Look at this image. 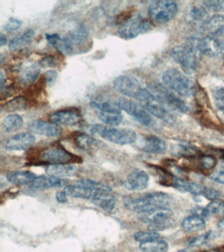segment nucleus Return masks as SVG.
<instances>
[{"label": "nucleus", "instance_id": "nucleus-1", "mask_svg": "<svg viewBox=\"0 0 224 252\" xmlns=\"http://www.w3.org/2000/svg\"><path fill=\"white\" fill-rule=\"evenodd\" d=\"M170 203H172V198L164 192H152L137 197L126 196L123 201L127 210L138 214H143L159 208H167Z\"/></svg>", "mask_w": 224, "mask_h": 252}, {"label": "nucleus", "instance_id": "nucleus-2", "mask_svg": "<svg viewBox=\"0 0 224 252\" xmlns=\"http://www.w3.org/2000/svg\"><path fill=\"white\" fill-rule=\"evenodd\" d=\"M91 135H98L102 139L117 145L133 144L136 141V133L129 128H114L99 124L89 125L87 127Z\"/></svg>", "mask_w": 224, "mask_h": 252}, {"label": "nucleus", "instance_id": "nucleus-3", "mask_svg": "<svg viewBox=\"0 0 224 252\" xmlns=\"http://www.w3.org/2000/svg\"><path fill=\"white\" fill-rule=\"evenodd\" d=\"M147 89L150 91L154 95V97L167 110L181 113L188 112L189 109L185 101L181 99V97L178 96L177 94L167 89L164 85H162V84L152 82L149 84Z\"/></svg>", "mask_w": 224, "mask_h": 252}, {"label": "nucleus", "instance_id": "nucleus-4", "mask_svg": "<svg viewBox=\"0 0 224 252\" xmlns=\"http://www.w3.org/2000/svg\"><path fill=\"white\" fill-rule=\"evenodd\" d=\"M163 85L180 97L190 96L193 91V85L191 80L176 68H169L162 75Z\"/></svg>", "mask_w": 224, "mask_h": 252}, {"label": "nucleus", "instance_id": "nucleus-5", "mask_svg": "<svg viewBox=\"0 0 224 252\" xmlns=\"http://www.w3.org/2000/svg\"><path fill=\"white\" fill-rule=\"evenodd\" d=\"M151 21L144 18L141 14H134L124 19L119 24L118 34L125 39H132L141 34L147 33L152 29Z\"/></svg>", "mask_w": 224, "mask_h": 252}, {"label": "nucleus", "instance_id": "nucleus-6", "mask_svg": "<svg viewBox=\"0 0 224 252\" xmlns=\"http://www.w3.org/2000/svg\"><path fill=\"white\" fill-rule=\"evenodd\" d=\"M136 100L140 102L141 106L152 116L163 120L164 122L172 124L175 121V117L172 113H169L165 107H163L155 97L153 94L148 89H142V91L138 94Z\"/></svg>", "mask_w": 224, "mask_h": 252}, {"label": "nucleus", "instance_id": "nucleus-7", "mask_svg": "<svg viewBox=\"0 0 224 252\" xmlns=\"http://www.w3.org/2000/svg\"><path fill=\"white\" fill-rule=\"evenodd\" d=\"M178 4L172 0H159L153 1L148 6V15L153 22L165 24L172 21L178 13Z\"/></svg>", "mask_w": 224, "mask_h": 252}, {"label": "nucleus", "instance_id": "nucleus-8", "mask_svg": "<svg viewBox=\"0 0 224 252\" xmlns=\"http://www.w3.org/2000/svg\"><path fill=\"white\" fill-rule=\"evenodd\" d=\"M170 56L182 67L185 73L191 75L193 73L198 65L199 55L189 46H177L170 50Z\"/></svg>", "mask_w": 224, "mask_h": 252}, {"label": "nucleus", "instance_id": "nucleus-9", "mask_svg": "<svg viewBox=\"0 0 224 252\" xmlns=\"http://www.w3.org/2000/svg\"><path fill=\"white\" fill-rule=\"evenodd\" d=\"M187 46L193 49L198 55L208 57H216L223 51V45L217 37L204 36V37H190Z\"/></svg>", "mask_w": 224, "mask_h": 252}, {"label": "nucleus", "instance_id": "nucleus-10", "mask_svg": "<svg viewBox=\"0 0 224 252\" xmlns=\"http://www.w3.org/2000/svg\"><path fill=\"white\" fill-rule=\"evenodd\" d=\"M173 211L168 208H159L138 215V220L149 225V229L155 232L168 226L167 221L172 218Z\"/></svg>", "mask_w": 224, "mask_h": 252}, {"label": "nucleus", "instance_id": "nucleus-11", "mask_svg": "<svg viewBox=\"0 0 224 252\" xmlns=\"http://www.w3.org/2000/svg\"><path fill=\"white\" fill-rule=\"evenodd\" d=\"M117 102H118L121 110L126 112L128 115H130L136 122L142 124L143 126H147V127L153 125L154 120L152 118V115L149 114L140 103H136L123 97L118 98Z\"/></svg>", "mask_w": 224, "mask_h": 252}, {"label": "nucleus", "instance_id": "nucleus-12", "mask_svg": "<svg viewBox=\"0 0 224 252\" xmlns=\"http://www.w3.org/2000/svg\"><path fill=\"white\" fill-rule=\"evenodd\" d=\"M39 159L49 164H67L76 161L78 157L68 152L62 146H53L40 153Z\"/></svg>", "mask_w": 224, "mask_h": 252}, {"label": "nucleus", "instance_id": "nucleus-13", "mask_svg": "<svg viewBox=\"0 0 224 252\" xmlns=\"http://www.w3.org/2000/svg\"><path fill=\"white\" fill-rule=\"evenodd\" d=\"M114 89L121 95L136 99L138 94L142 91V87L136 79L130 76H120L116 78L113 83Z\"/></svg>", "mask_w": 224, "mask_h": 252}, {"label": "nucleus", "instance_id": "nucleus-14", "mask_svg": "<svg viewBox=\"0 0 224 252\" xmlns=\"http://www.w3.org/2000/svg\"><path fill=\"white\" fill-rule=\"evenodd\" d=\"M34 144L35 136L29 132H23L10 136L3 143V147L8 151H24Z\"/></svg>", "mask_w": 224, "mask_h": 252}, {"label": "nucleus", "instance_id": "nucleus-15", "mask_svg": "<svg viewBox=\"0 0 224 252\" xmlns=\"http://www.w3.org/2000/svg\"><path fill=\"white\" fill-rule=\"evenodd\" d=\"M28 130L32 134H38L44 135L47 138H56L61 133V127L51 121L45 120H33L28 124Z\"/></svg>", "mask_w": 224, "mask_h": 252}, {"label": "nucleus", "instance_id": "nucleus-16", "mask_svg": "<svg viewBox=\"0 0 224 252\" xmlns=\"http://www.w3.org/2000/svg\"><path fill=\"white\" fill-rule=\"evenodd\" d=\"M150 177L143 170H133L127 175L123 182L124 187L131 191H142L148 187Z\"/></svg>", "mask_w": 224, "mask_h": 252}, {"label": "nucleus", "instance_id": "nucleus-17", "mask_svg": "<svg viewBox=\"0 0 224 252\" xmlns=\"http://www.w3.org/2000/svg\"><path fill=\"white\" fill-rule=\"evenodd\" d=\"M49 119L51 122H54L58 125L72 126L81 121V113L76 108L65 109L51 114Z\"/></svg>", "mask_w": 224, "mask_h": 252}, {"label": "nucleus", "instance_id": "nucleus-18", "mask_svg": "<svg viewBox=\"0 0 224 252\" xmlns=\"http://www.w3.org/2000/svg\"><path fill=\"white\" fill-rule=\"evenodd\" d=\"M69 185V181L63 178L54 176H37L34 182L30 185L33 189H50L56 187H66Z\"/></svg>", "mask_w": 224, "mask_h": 252}, {"label": "nucleus", "instance_id": "nucleus-19", "mask_svg": "<svg viewBox=\"0 0 224 252\" xmlns=\"http://www.w3.org/2000/svg\"><path fill=\"white\" fill-rule=\"evenodd\" d=\"M201 28L208 36L218 38L224 32V16L214 15L209 17Z\"/></svg>", "mask_w": 224, "mask_h": 252}, {"label": "nucleus", "instance_id": "nucleus-20", "mask_svg": "<svg viewBox=\"0 0 224 252\" xmlns=\"http://www.w3.org/2000/svg\"><path fill=\"white\" fill-rule=\"evenodd\" d=\"M142 149L150 154H162L166 150V143L157 135H147L144 139Z\"/></svg>", "mask_w": 224, "mask_h": 252}, {"label": "nucleus", "instance_id": "nucleus-21", "mask_svg": "<svg viewBox=\"0 0 224 252\" xmlns=\"http://www.w3.org/2000/svg\"><path fill=\"white\" fill-rule=\"evenodd\" d=\"M92 202L105 212H113L117 205V199L111 191H98L92 198Z\"/></svg>", "mask_w": 224, "mask_h": 252}, {"label": "nucleus", "instance_id": "nucleus-22", "mask_svg": "<svg viewBox=\"0 0 224 252\" xmlns=\"http://www.w3.org/2000/svg\"><path fill=\"white\" fill-rule=\"evenodd\" d=\"M89 36V28L85 24H80L77 27L71 29L69 32L64 36L69 43V45L73 48L76 46H80L84 44L88 39Z\"/></svg>", "mask_w": 224, "mask_h": 252}, {"label": "nucleus", "instance_id": "nucleus-23", "mask_svg": "<svg viewBox=\"0 0 224 252\" xmlns=\"http://www.w3.org/2000/svg\"><path fill=\"white\" fill-rule=\"evenodd\" d=\"M36 177L35 174L29 171H16L7 175V181L16 186H30Z\"/></svg>", "mask_w": 224, "mask_h": 252}, {"label": "nucleus", "instance_id": "nucleus-24", "mask_svg": "<svg viewBox=\"0 0 224 252\" xmlns=\"http://www.w3.org/2000/svg\"><path fill=\"white\" fill-rule=\"evenodd\" d=\"M64 190L67 193V195L76 197V198H84V199H92L94 195L98 191L94 190V189L87 187L81 184H69L64 188Z\"/></svg>", "mask_w": 224, "mask_h": 252}, {"label": "nucleus", "instance_id": "nucleus-25", "mask_svg": "<svg viewBox=\"0 0 224 252\" xmlns=\"http://www.w3.org/2000/svg\"><path fill=\"white\" fill-rule=\"evenodd\" d=\"M172 185L180 191L189 192L193 195H201L205 189V187H202L201 185L195 182L184 180L182 178H173Z\"/></svg>", "mask_w": 224, "mask_h": 252}, {"label": "nucleus", "instance_id": "nucleus-26", "mask_svg": "<svg viewBox=\"0 0 224 252\" xmlns=\"http://www.w3.org/2000/svg\"><path fill=\"white\" fill-rule=\"evenodd\" d=\"M47 175L54 176L65 179L66 177H72L76 175L77 169L73 164H49L46 167Z\"/></svg>", "mask_w": 224, "mask_h": 252}, {"label": "nucleus", "instance_id": "nucleus-27", "mask_svg": "<svg viewBox=\"0 0 224 252\" xmlns=\"http://www.w3.org/2000/svg\"><path fill=\"white\" fill-rule=\"evenodd\" d=\"M206 10L200 6H192L186 14V22L192 26L202 27L208 19Z\"/></svg>", "mask_w": 224, "mask_h": 252}, {"label": "nucleus", "instance_id": "nucleus-28", "mask_svg": "<svg viewBox=\"0 0 224 252\" xmlns=\"http://www.w3.org/2000/svg\"><path fill=\"white\" fill-rule=\"evenodd\" d=\"M34 34H35V32L33 29H27L22 34L14 37L8 44L9 51L15 52V51H18L20 49L24 48L25 46L29 45L32 41V39H33Z\"/></svg>", "mask_w": 224, "mask_h": 252}, {"label": "nucleus", "instance_id": "nucleus-29", "mask_svg": "<svg viewBox=\"0 0 224 252\" xmlns=\"http://www.w3.org/2000/svg\"><path fill=\"white\" fill-rule=\"evenodd\" d=\"M181 225L185 233H195L206 226V220L202 217L191 214L183 219Z\"/></svg>", "mask_w": 224, "mask_h": 252}, {"label": "nucleus", "instance_id": "nucleus-30", "mask_svg": "<svg viewBox=\"0 0 224 252\" xmlns=\"http://www.w3.org/2000/svg\"><path fill=\"white\" fill-rule=\"evenodd\" d=\"M40 72V66L39 64H36V63H32V64L26 66L23 68V70H21L19 81L22 85H30V84L33 83Z\"/></svg>", "mask_w": 224, "mask_h": 252}, {"label": "nucleus", "instance_id": "nucleus-31", "mask_svg": "<svg viewBox=\"0 0 224 252\" xmlns=\"http://www.w3.org/2000/svg\"><path fill=\"white\" fill-rule=\"evenodd\" d=\"M90 106L95 110L99 112H108V113H117L121 114V108L119 107L118 102H113L108 99L96 98L90 101Z\"/></svg>", "mask_w": 224, "mask_h": 252}, {"label": "nucleus", "instance_id": "nucleus-32", "mask_svg": "<svg viewBox=\"0 0 224 252\" xmlns=\"http://www.w3.org/2000/svg\"><path fill=\"white\" fill-rule=\"evenodd\" d=\"M23 125V118L18 114H10L3 118L1 123V128L4 132H13L21 128Z\"/></svg>", "mask_w": 224, "mask_h": 252}, {"label": "nucleus", "instance_id": "nucleus-33", "mask_svg": "<svg viewBox=\"0 0 224 252\" xmlns=\"http://www.w3.org/2000/svg\"><path fill=\"white\" fill-rule=\"evenodd\" d=\"M96 116L98 117L100 121H102L104 124L112 126H118L122 123L123 117L121 114H117V113H108V112H99V111H95Z\"/></svg>", "mask_w": 224, "mask_h": 252}, {"label": "nucleus", "instance_id": "nucleus-34", "mask_svg": "<svg viewBox=\"0 0 224 252\" xmlns=\"http://www.w3.org/2000/svg\"><path fill=\"white\" fill-rule=\"evenodd\" d=\"M196 147L188 143H179L173 147V154L179 157H191L197 154Z\"/></svg>", "mask_w": 224, "mask_h": 252}, {"label": "nucleus", "instance_id": "nucleus-35", "mask_svg": "<svg viewBox=\"0 0 224 252\" xmlns=\"http://www.w3.org/2000/svg\"><path fill=\"white\" fill-rule=\"evenodd\" d=\"M140 249L143 252H167L168 244L166 241L159 239L156 241H152V242L141 244Z\"/></svg>", "mask_w": 224, "mask_h": 252}, {"label": "nucleus", "instance_id": "nucleus-36", "mask_svg": "<svg viewBox=\"0 0 224 252\" xmlns=\"http://www.w3.org/2000/svg\"><path fill=\"white\" fill-rule=\"evenodd\" d=\"M74 143L79 147L80 149L83 150H90L94 148L96 145V140L92 138L91 135L86 133H80L74 136Z\"/></svg>", "mask_w": 224, "mask_h": 252}, {"label": "nucleus", "instance_id": "nucleus-37", "mask_svg": "<svg viewBox=\"0 0 224 252\" xmlns=\"http://www.w3.org/2000/svg\"><path fill=\"white\" fill-rule=\"evenodd\" d=\"M26 107H27L26 99L22 96H18V97L13 98L12 100L7 101L5 103V106L3 107V109L8 113H12V112L22 111V110L26 109Z\"/></svg>", "mask_w": 224, "mask_h": 252}, {"label": "nucleus", "instance_id": "nucleus-38", "mask_svg": "<svg viewBox=\"0 0 224 252\" xmlns=\"http://www.w3.org/2000/svg\"><path fill=\"white\" fill-rule=\"evenodd\" d=\"M134 240L138 243H148L152 242V241H156L160 239V235L156 232H152V230H148V232H137L133 236Z\"/></svg>", "mask_w": 224, "mask_h": 252}, {"label": "nucleus", "instance_id": "nucleus-39", "mask_svg": "<svg viewBox=\"0 0 224 252\" xmlns=\"http://www.w3.org/2000/svg\"><path fill=\"white\" fill-rule=\"evenodd\" d=\"M209 216H222L224 215V203L220 201H213L207 207Z\"/></svg>", "mask_w": 224, "mask_h": 252}, {"label": "nucleus", "instance_id": "nucleus-40", "mask_svg": "<svg viewBox=\"0 0 224 252\" xmlns=\"http://www.w3.org/2000/svg\"><path fill=\"white\" fill-rule=\"evenodd\" d=\"M212 235H213V232H211L210 230V232H207L204 235H199L195 238H192L188 242V246L189 247H198V246L204 245V244L208 243L209 241L212 239Z\"/></svg>", "mask_w": 224, "mask_h": 252}, {"label": "nucleus", "instance_id": "nucleus-41", "mask_svg": "<svg viewBox=\"0 0 224 252\" xmlns=\"http://www.w3.org/2000/svg\"><path fill=\"white\" fill-rule=\"evenodd\" d=\"M213 98L217 109L224 112V86L217 87L213 91Z\"/></svg>", "mask_w": 224, "mask_h": 252}, {"label": "nucleus", "instance_id": "nucleus-42", "mask_svg": "<svg viewBox=\"0 0 224 252\" xmlns=\"http://www.w3.org/2000/svg\"><path fill=\"white\" fill-rule=\"evenodd\" d=\"M204 6L211 12L219 13L224 10V0H207L202 2Z\"/></svg>", "mask_w": 224, "mask_h": 252}, {"label": "nucleus", "instance_id": "nucleus-43", "mask_svg": "<svg viewBox=\"0 0 224 252\" xmlns=\"http://www.w3.org/2000/svg\"><path fill=\"white\" fill-rule=\"evenodd\" d=\"M198 162H199V166L201 170H212L213 167L216 165L215 157H213L211 155L201 156Z\"/></svg>", "mask_w": 224, "mask_h": 252}, {"label": "nucleus", "instance_id": "nucleus-44", "mask_svg": "<svg viewBox=\"0 0 224 252\" xmlns=\"http://www.w3.org/2000/svg\"><path fill=\"white\" fill-rule=\"evenodd\" d=\"M201 195H204L207 199H209V201H211V202L219 201V198L221 197V193L218 190H216V189H214V188H208V187H205L204 192H202Z\"/></svg>", "mask_w": 224, "mask_h": 252}, {"label": "nucleus", "instance_id": "nucleus-45", "mask_svg": "<svg viewBox=\"0 0 224 252\" xmlns=\"http://www.w3.org/2000/svg\"><path fill=\"white\" fill-rule=\"evenodd\" d=\"M57 59L54 56H46L42 59H40L39 61V66L40 67H44V68H52V67H55L57 66Z\"/></svg>", "mask_w": 224, "mask_h": 252}, {"label": "nucleus", "instance_id": "nucleus-46", "mask_svg": "<svg viewBox=\"0 0 224 252\" xmlns=\"http://www.w3.org/2000/svg\"><path fill=\"white\" fill-rule=\"evenodd\" d=\"M23 22L19 19H16V18H10L7 23L4 25V29L6 31H15V30H18L21 26H22Z\"/></svg>", "mask_w": 224, "mask_h": 252}, {"label": "nucleus", "instance_id": "nucleus-47", "mask_svg": "<svg viewBox=\"0 0 224 252\" xmlns=\"http://www.w3.org/2000/svg\"><path fill=\"white\" fill-rule=\"evenodd\" d=\"M46 39H47V41H48V44L50 45V46H52L53 48H55L57 45H58V43L59 41L61 40V36L59 35V34H57V33H46Z\"/></svg>", "mask_w": 224, "mask_h": 252}, {"label": "nucleus", "instance_id": "nucleus-48", "mask_svg": "<svg viewBox=\"0 0 224 252\" xmlns=\"http://www.w3.org/2000/svg\"><path fill=\"white\" fill-rule=\"evenodd\" d=\"M211 180L218 184H224V169L216 171L214 174L211 175Z\"/></svg>", "mask_w": 224, "mask_h": 252}, {"label": "nucleus", "instance_id": "nucleus-49", "mask_svg": "<svg viewBox=\"0 0 224 252\" xmlns=\"http://www.w3.org/2000/svg\"><path fill=\"white\" fill-rule=\"evenodd\" d=\"M192 214L197 215L199 217H202L204 219L209 217V214L207 212V209L206 208H201V207H196L194 209H192Z\"/></svg>", "mask_w": 224, "mask_h": 252}, {"label": "nucleus", "instance_id": "nucleus-50", "mask_svg": "<svg viewBox=\"0 0 224 252\" xmlns=\"http://www.w3.org/2000/svg\"><path fill=\"white\" fill-rule=\"evenodd\" d=\"M44 78H45V80H46L48 85H51V84H52L53 82H55V80H56V78H57V72H56L55 70H49V71H47V72L45 73Z\"/></svg>", "mask_w": 224, "mask_h": 252}, {"label": "nucleus", "instance_id": "nucleus-51", "mask_svg": "<svg viewBox=\"0 0 224 252\" xmlns=\"http://www.w3.org/2000/svg\"><path fill=\"white\" fill-rule=\"evenodd\" d=\"M56 201L59 204H65L67 203V193L65 190H59L56 192Z\"/></svg>", "mask_w": 224, "mask_h": 252}, {"label": "nucleus", "instance_id": "nucleus-52", "mask_svg": "<svg viewBox=\"0 0 224 252\" xmlns=\"http://www.w3.org/2000/svg\"><path fill=\"white\" fill-rule=\"evenodd\" d=\"M217 228L220 232H224V217L219 220V222L217 223Z\"/></svg>", "mask_w": 224, "mask_h": 252}, {"label": "nucleus", "instance_id": "nucleus-53", "mask_svg": "<svg viewBox=\"0 0 224 252\" xmlns=\"http://www.w3.org/2000/svg\"><path fill=\"white\" fill-rule=\"evenodd\" d=\"M0 39H1V43H0V45H1L2 47H4L6 44H7V38L4 34H1V37H0Z\"/></svg>", "mask_w": 224, "mask_h": 252}, {"label": "nucleus", "instance_id": "nucleus-54", "mask_svg": "<svg viewBox=\"0 0 224 252\" xmlns=\"http://www.w3.org/2000/svg\"><path fill=\"white\" fill-rule=\"evenodd\" d=\"M0 76H1V90H3V87H4V75H3L2 71H1V73H0Z\"/></svg>", "mask_w": 224, "mask_h": 252}, {"label": "nucleus", "instance_id": "nucleus-55", "mask_svg": "<svg viewBox=\"0 0 224 252\" xmlns=\"http://www.w3.org/2000/svg\"><path fill=\"white\" fill-rule=\"evenodd\" d=\"M206 252H223V250L221 248H216V249H212V250H209Z\"/></svg>", "mask_w": 224, "mask_h": 252}, {"label": "nucleus", "instance_id": "nucleus-56", "mask_svg": "<svg viewBox=\"0 0 224 252\" xmlns=\"http://www.w3.org/2000/svg\"><path fill=\"white\" fill-rule=\"evenodd\" d=\"M177 252H188L187 250H180V251H177Z\"/></svg>", "mask_w": 224, "mask_h": 252}]
</instances>
